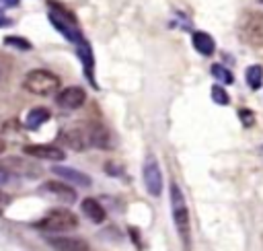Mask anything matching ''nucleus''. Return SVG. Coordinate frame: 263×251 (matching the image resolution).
I'll use <instances>...</instances> for the list:
<instances>
[{
  "label": "nucleus",
  "instance_id": "aec40b11",
  "mask_svg": "<svg viewBox=\"0 0 263 251\" xmlns=\"http://www.w3.org/2000/svg\"><path fill=\"white\" fill-rule=\"evenodd\" d=\"M212 76L218 78V80H222L224 84H232L234 82V74L228 68H224L222 64H214L212 66Z\"/></svg>",
  "mask_w": 263,
  "mask_h": 251
},
{
  "label": "nucleus",
  "instance_id": "423d86ee",
  "mask_svg": "<svg viewBox=\"0 0 263 251\" xmlns=\"http://www.w3.org/2000/svg\"><path fill=\"white\" fill-rule=\"evenodd\" d=\"M142 175H144V185H146L148 193L154 195V198L160 195V191H162V173H160V167H158L156 158H152V156L146 158Z\"/></svg>",
  "mask_w": 263,
  "mask_h": 251
},
{
  "label": "nucleus",
  "instance_id": "a211bd4d",
  "mask_svg": "<svg viewBox=\"0 0 263 251\" xmlns=\"http://www.w3.org/2000/svg\"><path fill=\"white\" fill-rule=\"evenodd\" d=\"M76 51H78V56H80V60H82V66H84L86 76L92 80V53H90V47H88V43H86L84 37L76 43Z\"/></svg>",
  "mask_w": 263,
  "mask_h": 251
},
{
  "label": "nucleus",
  "instance_id": "f03ea898",
  "mask_svg": "<svg viewBox=\"0 0 263 251\" xmlns=\"http://www.w3.org/2000/svg\"><path fill=\"white\" fill-rule=\"evenodd\" d=\"M171 212L183 245L189 247V210L185 204V195L177 183H171Z\"/></svg>",
  "mask_w": 263,
  "mask_h": 251
},
{
  "label": "nucleus",
  "instance_id": "1a4fd4ad",
  "mask_svg": "<svg viewBox=\"0 0 263 251\" xmlns=\"http://www.w3.org/2000/svg\"><path fill=\"white\" fill-rule=\"evenodd\" d=\"M55 101L64 109H78L86 101V91L82 86H68V88H64V91L58 93Z\"/></svg>",
  "mask_w": 263,
  "mask_h": 251
},
{
  "label": "nucleus",
  "instance_id": "f257e3e1",
  "mask_svg": "<svg viewBox=\"0 0 263 251\" xmlns=\"http://www.w3.org/2000/svg\"><path fill=\"white\" fill-rule=\"evenodd\" d=\"M60 76L49 72V70H43V68H35L31 72L25 74V80H23V86L33 93V95H39V97H49V95H58L60 91Z\"/></svg>",
  "mask_w": 263,
  "mask_h": 251
},
{
  "label": "nucleus",
  "instance_id": "f3484780",
  "mask_svg": "<svg viewBox=\"0 0 263 251\" xmlns=\"http://www.w3.org/2000/svg\"><path fill=\"white\" fill-rule=\"evenodd\" d=\"M49 117H51L49 109H45V107H35V109H31V111L27 113L25 126H27L29 130H37V128H39L41 123H45Z\"/></svg>",
  "mask_w": 263,
  "mask_h": 251
},
{
  "label": "nucleus",
  "instance_id": "5701e85b",
  "mask_svg": "<svg viewBox=\"0 0 263 251\" xmlns=\"http://www.w3.org/2000/svg\"><path fill=\"white\" fill-rule=\"evenodd\" d=\"M238 119L242 121L245 128H249V126L255 123V113L251 109H238Z\"/></svg>",
  "mask_w": 263,
  "mask_h": 251
},
{
  "label": "nucleus",
  "instance_id": "6e6552de",
  "mask_svg": "<svg viewBox=\"0 0 263 251\" xmlns=\"http://www.w3.org/2000/svg\"><path fill=\"white\" fill-rule=\"evenodd\" d=\"M58 140L66 146H70L72 150H84L88 148L86 144V134H84V126L78 123V126H72V128H64L60 134H58Z\"/></svg>",
  "mask_w": 263,
  "mask_h": 251
},
{
  "label": "nucleus",
  "instance_id": "9d476101",
  "mask_svg": "<svg viewBox=\"0 0 263 251\" xmlns=\"http://www.w3.org/2000/svg\"><path fill=\"white\" fill-rule=\"evenodd\" d=\"M84 134H86V144L92 146V148H109V132L101 126V123H95V121H84Z\"/></svg>",
  "mask_w": 263,
  "mask_h": 251
},
{
  "label": "nucleus",
  "instance_id": "a878e982",
  "mask_svg": "<svg viewBox=\"0 0 263 251\" xmlns=\"http://www.w3.org/2000/svg\"><path fill=\"white\" fill-rule=\"evenodd\" d=\"M8 25H10V19L0 10V27H8Z\"/></svg>",
  "mask_w": 263,
  "mask_h": 251
},
{
  "label": "nucleus",
  "instance_id": "4468645a",
  "mask_svg": "<svg viewBox=\"0 0 263 251\" xmlns=\"http://www.w3.org/2000/svg\"><path fill=\"white\" fill-rule=\"evenodd\" d=\"M191 43H193L195 51L201 53V56H212V53L216 51V41H214V37L208 35L205 31H195V33L191 35Z\"/></svg>",
  "mask_w": 263,
  "mask_h": 251
},
{
  "label": "nucleus",
  "instance_id": "2eb2a0df",
  "mask_svg": "<svg viewBox=\"0 0 263 251\" xmlns=\"http://www.w3.org/2000/svg\"><path fill=\"white\" fill-rule=\"evenodd\" d=\"M2 167L8 169L12 175H27V177L39 175V169H37V167H33L31 163H25V160H21V158H14V156L2 160Z\"/></svg>",
  "mask_w": 263,
  "mask_h": 251
},
{
  "label": "nucleus",
  "instance_id": "bb28decb",
  "mask_svg": "<svg viewBox=\"0 0 263 251\" xmlns=\"http://www.w3.org/2000/svg\"><path fill=\"white\" fill-rule=\"evenodd\" d=\"M4 148H6V144H4V140H2V138H0V154H2V152H4Z\"/></svg>",
  "mask_w": 263,
  "mask_h": 251
},
{
  "label": "nucleus",
  "instance_id": "39448f33",
  "mask_svg": "<svg viewBox=\"0 0 263 251\" xmlns=\"http://www.w3.org/2000/svg\"><path fill=\"white\" fill-rule=\"evenodd\" d=\"M49 21H51V25L66 37V39H70L74 45L82 39V35H80V31L76 29V23H74V16H70L68 12H64L60 6H58V10H49Z\"/></svg>",
  "mask_w": 263,
  "mask_h": 251
},
{
  "label": "nucleus",
  "instance_id": "412c9836",
  "mask_svg": "<svg viewBox=\"0 0 263 251\" xmlns=\"http://www.w3.org/2000/svg\"><path fill=\"white\" fill-rule=\"evenodd\" d=\"M4 43H6V45H10V47H16V49H25V51L33 49V43H31L29 39H25V37H16V35L4 37Z\"/></svg>",
  "mask_w": 263,
  "mask_h": 251
},
{
  "label": "nucleus",
  "instance_id": "393cba45",
  "mask_svg": "<svg viewBox=\"0 0 263 251\" xmlns=\"http://www.w3.org/2000/svg\"><path fill=\"white\" fill-rule=\"evenodd\" d=\"M0 6L2 8H14V6H18V0H0Z\"/></svg>",
  "mask_w": 263,
  "mask_h": 251
},
{
  "label": "nucleus",
  "instance_id": "cd10ccee",
  "mask_svg": "<svg viewBox=\"0 0 263 251\" xmlns=\"http://www.w3.org/2000/svg\"><path fill=\"white\" fill-rule=\"evenodd\" d=\"M257 2H263V0H257Z\"/></svg>",
  "mask_w": 263,
  "mask_h": 251
},
{
  "label": "nucleus",
  "instance_id": "4be33fe9",
  "mask_svg": "<svg viewBox=\"0 0 263 251\" xmlns=\"http://www.w3.org/2000/svg\"><path fill=\"white\" fill-rule=\"evenodd\" d=\"M212 99H214L218 105H228V103H230L228 93H226L220 84H214V86H212Z\"/></svg>",
  "mask_w": 263,
  "mask_h": 251
},
{
  "label": "nucleus",
  "instance_id": "7ed1b4c3",
  "mask_svg": "<svg viewBox=\"0 0 263 251\" xmlns=\"http://www.w3.org/2000/svg\"><path fill=\"white\" fill-rule=\"evenodd\" d=\"M35 226L41 230H47V232H66V230H72L78 226V218L74 212L58 208V210L47 212V216H43Z\"/></svg>",
  "mask_w": 263,
  "mask_h": 251
},
{
  "label": "nucleus",
  "instance_id": "b1692460",
  "mask_svg": "<svg viewBox=\"0 0 263 251\" xmlns=\"http://www.w3.org/2000/svg\"><path fill=\"white\" fill-rule=\"evenodd\" d=\"M10 177H12V173H10L8 169H4V167L0 165V185L8 183V181H10Z\"/></svg>",
  "mask_w": 263,
  "mask_h": 251
},
{
  "label": "nucleus",
  "instance_id": "6ab92c4d",
  "mask_svg": "<svg viewBox=\"0 0 263 251\" xmlns=\"http://www.w3.org/2000/svg\"><path fill=\"white\" fill-rule=\"evenodd\" d=\"M245 80H247L249 88H253V91L261 88V84H263V68H261L259 64L249 66L247 72H245Z\"/></svg>",
  "mask_w": 263,
  "mask_h": 251
},
{
  "label": "nucleus",
  "instance_id": "0eeeda50",
  "mask_svg": "<svg viewBox=\"0 0 263 251\" xmlns=\"http://www.w3.org/2000/svg\"><path fill=\"white\" fill-rule=\"evenodd\" d=\"M23 152L27 156L43 158V160H64L66 158L64 148H60L55 144H27V146H23Z\"/></svg>",
  "mask_w": 263,
  "mask_h": 251
},
{
  "label": "nucleus",
  "instance_id": "ddd939ff",
  "mask_svg": "<svg viewBox=\"0 0 263 251\" xmlns=\"http://www.w3.org/2000/svg\"><path fill=\"white\" fill-rule=\"evenodd\" d=\"M41 189L47 191V193H51V195H55V198H60V200L66 202V204L76 202V191H74V187H70V185L62 183V181H47V183L41 185Z\"/></svg>",
  "mask_w": 263,
  "mask_h": 251
},
{
  "label": "nucleus",
  "instance_id": "dca6fc26",
  "mask_svg": "<svg viewBox=\"0 0 263 251\" xmlns=\"http://www.w3.org/2000/svg\"><path fill=\"white\" fill-rule=\"evenodd\" d=\"M82 212H84L86 218H90V222H97V224L103 222L105 216H107L105 208H103L95 198H86V200H82Z\"/></svg>",
  "mask_w": 263,
  "mask_h": 251
},
{
  "label": "nucleus",
  "instance_id": "20e7f679",
  "mask_svg": "<svg viewBox=\"0 0 263 251\" xmlns=\"http://www.w3.org/2000/svg\"><path fill=\"white\" fill-rule=\"evenodd\" d=\"M240 39L251 47H263V14L247 12L238 25Z\"/></svg>",
  "mask_w": 263,
  "mask_h": 251
},
{
  "label": "nucleus",
  "instance_id": "f8f14e48",
  "mask_svg": "<svg viewBox=\"0 0 263 251\" xmlns=\"http://www.w3.org/2000/svg\"><path fill=\"white\" fill-rule=\"evenodd\" d=\"M47 243L55 251H88V243L78 237H47Z\"/></svg>",
  "mask_w": 263,
  "mask_h": 251
},
{
  "label": "nucleus",
  "instance_id": "9b49d317",
  "mask_svg": "<svg viewBox=\"0 0 263 251\" xmlns=\"http://www.w3.org/2000/svg\"><path fill=\"white\" fill-rule=\"evenodd\" d=\"M51 173L58 175L60 179L68 181V183H74L78 187H88L90 185V177L82 171H76V169H70V167H62V165H53L51 167Z\"/></svg>",
  "mask_w": 263,
  "mask_h": 251
}]
</instances>
